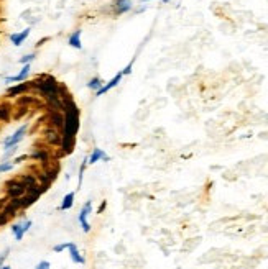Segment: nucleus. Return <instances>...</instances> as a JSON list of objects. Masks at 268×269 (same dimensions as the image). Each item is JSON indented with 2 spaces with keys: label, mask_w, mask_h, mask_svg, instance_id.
<instances>
[{
  "label": "nucleus",
  "mask_w": 268,
  "mask_h": 269,
  "mask_svg": "<svg viewBox=\"0 0 268 269\" xmlns=\"http://www.w3.org/2000/svg\"><path fill=\"white\" fill-rule=\"evenodd\" d=\"M30 85H31V91L36 92V96L42 97L45 102L50 99H54V97H59L61 82L51 74L36 76L33 81H30Z\"/></svg>",
  "instance_id": "obj_1"
},
{
  "label": "nucleus",
  "mask_w": 268,
  "mask_h": 269,
  "mask_svg": "<svg viewBox=\"0 0 268 269\" xmlns=\"http://www.w3.org/2000/svg\"><path fill=\"white\" fill-rule=\"evenodd\" d=\"M28 128H30V123H23L20 125L17 130H15L12 134H9V137H5L4 141H2V146L4 149L7 148H12V146H18L23 140L27 138V134H28Z\"/></svg>",
  "instance_id": "obj_2"
},
{
  "label": "nucleus",
  "mask_w": 268,
  "mask_h": 269,
  "mask_svg": "<svg viewBox=\"0 0 268 269\" xmlns=\"http://www.w3.org/2000/svg\"><path fill=\"white\" fill-rule=\"evenodd\" d=\"M27 194V187L22 183L18 177L9 179L5 183V195L7 199H20Z\"/></svg>",
  "instance_id": "obj_3"
},
{
  "label": "nucleus",
  "mask_w": 268,
  "mask_h": 269,
  "mask_svg": "<svg viewBox=\"0 0 268 269\" xmlns=\"http://www.w3.org/2000/svg\"><path fill=\"white\" fill-rule=\"evenodd\" d=\"M133 0H112L109 4L107 10L112 17H122L125 13H130L133 10Z\"/></svg>",
  "instance_id": "obj_4"
},
{
  "label": "nucleus",
  "mask_w": 268,
  "mask_h": 269,
  "mask_svg": "<svg viewBox=\"0 0 268 269\" xmlns=\"http://www.w3.org/2000/svg\"><path fill=\"white\" fill-rule=\"evenodd\" d=\"M30 160L31 161H36L40 163V166H46L53 161V156L48 146H33V149L28 153Z\"/></svg>",
  "instance_id": "obj_5"
},
{
  "label": "nucleus",
  "mask_w": 268,
  "mask_h": 269,
  "mask_svg": "<svg viewBox=\"0 0 268 269\" xmlns=\"http://www.w3.org/2000/svg\"><path fill=\"white\" fill-rule=\"evenodd\" d=\"M42 137L46 146H53V148H59L61 145V131L54 126L46 125L43 131H42Z\"/></svg>",
  "instance_id": "obj_6"
},
{
  "label": "nucleus",
  "mask_w": 268,
  "mask_h": 269,
  "mask_svg": "<svg viewBox=\"0 0 268 269\" xmlns=\"http://www.w3.org/2000/svg\"><path fill=\"white\" fill-rule=\"evenodd\" d=\"M91 213H92V200H88L81 207L79 215H77V221H79V225H81L84 233H91V230H92V227L89 223V215H91Z\"/></svg>",
  "instance_id": "obj_7"
},
{
  "label": "nucleus",
  "mask_w": 268,
  "mask_h": 269,
  "mask_svg": "<svg viewBox=\"0 0 268 269\" xmlns=\"http://www.w3.org/2000/svg\"><path fill=\"white\" fill-rule=\"evenodd\" d=\"M31 227H33V221H31L30 218H23V220L17 221V223H13L10 227V230H12V235L15 236V240L22 241L23 236L31 230Z\"/></svg>",
  "instance_id": "obj_8"
},
{
  "label": "nucleus",
  "mask_w": 268,
  "mask_h": 269,
  "mask_svg": "<svg viewBox=\"0 0 268 269\" xmlns=\"http://www.w3.org/2000/svg\"><path fill=\"white\" fill-rule=\"evenodd\" d=\"M30 91H31L30 81L12 84V85L7 87V99H18L22 96H25V94H28Z\"/></svg>",
  "instance_id": "obj_9"
},
{
  "label": "nucleus",
  "mask_w": 268,
  "mask_h": 269,
  "mask_svg": "<svg viewBox=\"0 0 268 269\" xmlns=\"http://www.w3.org/2000/svg\"><path fill=\"white\" fill-rule=\"evenodd\" d=\"M30 74H31V64H23L22 69H20L15 76H7V77H4V82H7V84L25 82V81H28V79H30Z\"/></svg>",
  "instance_id": "obj_10"
},
{
  "label": "nucleus",
  "mask_w": 268,
  "mask_h": 269,
  "mask_svg": "<svg viewBox=\"0 0 268 269\" xmlns=\"http://www.w3.org/2000/svg\"><path fill=\"white\" fill-rule=\"evenodd\" d=\"M122 79H123V74L120 73H117V74H114V77L110 79V81H107V82H104V85L100 87V89L96 92V97H100V96H106L107 92H110L112 89H115L117 85H119L120 82H122Z\"/></svg>",
  "instance_id": "obj_11"
},
{
  "label": "nucleus",
  "mask_w": 268,
  "mask_h": 269,
  "mask_svg": "<svg viewBox=\"0 0 268 269\" xmlns=\"http://www.w3.org/2000/svg\"><path fill=\"white\" fill-rule=\"evenodd\" d=\"M110 161V156L106 153V149H102V148H92V151L91 154L88 156V163L89 166L92 164H97V163H109Z\"/></svg>",
  "instance_id": "obj_12"
},
{
  "label": "nucleus",
  "mask_w": 268,
  "mask_h": 269,
  "mask_svg": "<svg viewBox=\"0 0 268 269\" xmlns=\"http://www.w3.org/2000/svg\"><path fill=\"white\" fill-rule=\"evenodd\" d=\"M13 118V105L9 100H0V123H9Z\"/></svg>",
  "instance_id": "obj_13"
},
{
  "label": "nucleus",
  "mask_w": 268,
  "mask_h": 269,
  "mask_svg": "<svg viewBox=\"0 0 268 269\" xmlns=\"http://www.w3.org/2000/svg\"><path fill=\"white\" fill-rule=\"evenodd\" d=\"M68 253H69V258L73 261L74 264H84L86 263V258L83 256V253L77 248V244L74 241H68Z\"/></svg>",
  "instance_id": "obj_14"
},
{
  "label": "nucleus",
  "mask_w": 268,
  "mask_h": 269,
  "mask_svg": "<svg viewBox=\"0 0 268 269\" xmlns=\"http://www.w3.org/2000/svg\"><path fill=\"white\" fill-rule=\"evenodd\" d=\"M30 33H31V27H27V28H23L22 31H15V33H12L9 36V39H10V43L13 46H22L28 39Z\"/></svg>",
  "instance_id": "obj_15"
},
{
  "label": "nucleus",
  "mask_w": 268,
  "mask_h": 269,
  "mask_svg": "<svg viewBox=\"0 0 268 269\" xmlns=\"http://www.w3.org/2000/svg\"><path fill=\"white\" fill-rule=\"evenodd\" d=\"M46 120H48L50 126H54V128H58L59 131L63 130V126H65V115H63V112H48Z\"/></svg>",
  "instance_id": "obj_16"
},
{
  "label": "nucleus",
  "mask_w": 268,
  "mask_h": 269,
  "mask_svg": "<svg viewBox=\"0 0 268 269\" xmlns=\"http://www.w3.org/2000/svg\"><path fill=\"white\" fill-rule=\"evenodd\" d=\"M68 44L74 50H83V30H74L73 33L68 36Z\"/></svg>",
  "instance_id": "obj_17"
},
{
  "label": "nucleus",
  "mask_w": 268,
  "mask_h": 269,
  "mask_svg": "<svg viewBox=\"0 0 268 269\" xmlns=\"http://www.w3.org/2000/svg\"><path fill=\"white\" fill-rule=\"evenodd\" d=\"M74 200H76V192H68V194L61 199L59 209H61L63 212L71 210V209L74 207Z\"/></svg>",
  "instance_id": "obj_18"
},
{
  "label": "nucleus",
  "mask_w": 268,
  "mask_h": 269,
  "mask_svg": "<svg viewBox=\"0 0 268 269\" xmlns=\"http://www.w3.org/2000/svg\"><path fill=\"white\" fill-rule=\"evenodd\" d=\"M86 85H88V89L89 91H92L94 94H96L102 85H104V79L102 77H99V76H94V77H91L88 82H86Z\"/></svg>",
  "instance_id": "obj_19"
},
{
  "label": "nucleus",
  "mask_w": 268,
  "mask_h": 269,
  "mask_svg": "<svg viewBox=\"0 0 268 269\" xmlns=\"http://www.w3.org/2000/svg\"><path fill=\"white\" fill-rule=\"evenodd\" d=\"M15 168V163L13 160H0V174H7L13 171Z\"/></svg>",
  "instance_id": "obj_20"
},
{
  "label": "nucleus",
  "mask_w": 268,
  "mask_h": 269,
  "mask_svg": "<svg viewBox=\"0 0 268 269\" xmlns=\"http://www.w3.org/2000/svg\"><path fill=\"white\" fill-rule=\"evenodd\" d=\"M36 56H38V53L36 51H31V53H27V54H23V56L18 59V62L23 66V64H31L35 59H36Z\"/></svg>",
  "instance_id": "obj_21"
},
{
  "label": "nucleus",
  "mask_w": 268,
  "mask_h": 269,
  "mask_svg": "<svg viewBox=\"0 0 268 269\" xmlns=\"http://www.w3.org/2000/svg\"><path fill=\"white\" fill-rule=\"evenodd\" d=\"M18 149H20V145H18V146H12V148H7V149H4L2 160H13V158L17 156Z\"/></svg>",
  "instance_id": "obj_22"
},
{
  "label": "nucleus",
  "mask_w": 268,
  "mask_h": 269,
  "mask_svg": "<svg viewBox=\"0 0 268 269\" xmlns=\"http://www.w3.org/2000/svg\"><path fill=\"white\" fill-rule=\"evenodd\" d=\"M135 59H137V56H133V58H132V61L129 62V64H127V66H125V68L120 71V73L123 74V77H125V76H130V74H132V69H133V64H135Z\"/></svg>",
  "instance_id": "obj_23"
},
{
  "label": "nucleus",
  "mask_w": 268,
  "mask_h": 269,
  "mask_svg": "<svg viewBox=\"0 0 268 269\" xmlns=\"http://www.w3.org/2000/svg\"><path fill=\"white\" fill-rule=\"evenodd\" d=\"M10 220H12V218H10L9 215H7V213H5L4 210H0V227L7 225V223H9Z\"/></svg>",
  "instance_id": "obj_24"
},
{
  "label": "nucleus",
  "mask_w": 268,
  "mask_h": 269,
  "mask_svg": "<svg viewBox=\"0 0 268 269\" xmlns=\"http://www.w3.org/2000/svg\"><path fill=\"white\" fill-rule=\"evenodd\" d=\"M66 250H68V241L66 243H58V244H54V246H53L54 253H63V251H66Z\"/></svg>",
  "instance_id": "obj_25"
},
{
  "label": "nucleus",
  "mask_w": 268,
  "mask_h": 269,
  "mask_svg": "<svg viewBox=\"0 0 268 269\" xmlns=\"http://www.w3.org/2000/svg\"><path fill=\"white\" fill-rule=\"evenodd\" d=\"M35 269H51V264H50V261L43 259V261H40V263L35 266Z\"/></svg>",
  "instance_id": "obj_26"
},
{
  "label": "nucleus",
  "mask_w": 268,
  "mask_h": 269,
  "mask_svg": "<svg viewBox=\"0 0 268 269\" xmlns=\"http://www.w3.org/2000/svg\"><path fill=\"white\" fill-rule=\"evenodd\" d=\"M106 207H107V200H102V204L99 205V209H97V213H102L106 210Z\"/></svg>",
  "instance_id": "obj_27"
},
{
  "label": "nucleus",
  "mask_w": 268,
  "mask_h": 269,
  "mask_svg": "<svg viewBox=\"0 0 268 269\" xmlns=\"http://www.w3.org/2000/svg\"><path fill=\"white\" fill-rule=\"evenodd\" d=\"M7 200H9V199H0V210H2V209L5 207V204H7Z\"/></svg>",
  "instance_id": "obj_28"
},
{
  "label": "nucleus",
  "mask_w": 268,
  "mask_h": 269,
  "mask_svg": "<svg viewBox=\"0 0 268 269\" xmlns=\"http://www.w3.org/2000/svg\"><path fill=\"white\" fill-rule=\"evenodd\" d=\"M141 4H148V2H155V0H140Z\"/></svg>",
  "instance_id": "obj_29"
},
{
  "label": "nucleus",
  "mask_w": 268,
  "mask_h": 269,
  "mask_svg": "<svg viewBox=\"0 0 268 269\" xmlns=\"http://www.w3.org/2000/svg\"><path fill=\"white\" fill-rule=\"evenodd\" d=\"M160 2H161V4H164V5H167V4H170V2H171V0H160Z\"/></svg>",
  "instance_id": "obj_30"
},
{
  "label": "nucleus",
  "mask_w": 268,
  "mask_h": 269,
  "mask_svg": "<svg viewBox=\"0 0 268 269\" xmlns=\"http://www.w3.org/2000/svg\"><path fill=\"white\" fill-rule=\"evenodd\" d=\"M2 269H12V267H10L9 264H4V266H2Z\"/></svg>",
  "instance_id": "obj_31"
}]
</instances>
